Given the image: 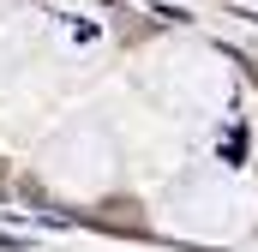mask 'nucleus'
Instances as JSON below:
<instances>
[{
    "instance_id": "nucleus-1",
    "label": "nucleus",
    "mask_w": 258,
    "mask_h": 252,
    "mask_svg": "<svg viewBox=\"0 0 258 252\" xmlns=\"http://www.w3.org/2000/svg\"><path fill=\"white\" fill-rule=\"evenodd\" d=\"M24 246V234H0V252H18Z\"/></svg>"
}]
</instances>
